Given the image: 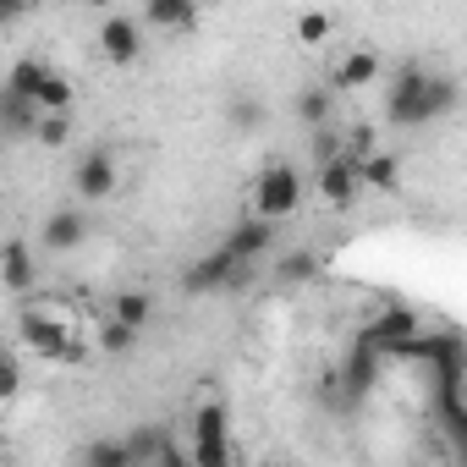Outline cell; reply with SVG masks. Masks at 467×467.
Returning a JSON list of instances; mask_svg holds the SVG:
<instances>
[{
	"instance_id": "cell-23",
	"label": "cell",
	"mask_w": 467,
	"mask_h": 467,
	"mask_svg": "<svg viewBox=\"0 0 467 467\" xmlns=\"http://www.w3.org/2000/svg\"><path fill=\"white\" fill-rule=\"evenodd\" d=\"M72 132H78V121H72V116H39L34 143H45V149H67V143H72Z\"/></svg>"
},
{
	"instance_id": "cell-22",
	"label": "cell",
	"mask_w": 467,
	"mask_h": 467,
	"mask_svg": "<svg viewBox=\"0 0 467 467\" xmlns=\"http://www.w3.org/2000/svg\"><path fill=\"white\" fill-rule=\"evenodd\" d=\"M292 34H297V45H325V39L336 34V17H330V12H297Z\"/></svg>"
},
{
	"instance_id": "cell-2",
	"label": "cell",
	"mask_w": 467,
	"mask_h": 467,
	"mask_svg": "<svg viewBox=\"0 0 467 467\" xmlns=\"http://www.w3.org/2000/svg\"><path fill=\"white\" fill-rule=\"evenodd\" d=\"M17 336H23V347H28L34 358H45V363H61V368L88 363L83 336H78L67 319H56L50 308H23V314H17Z\"/></svg>"
},
{
	"instance_id": "cell-5",
	"label": "cell",
	"mask_w": 467,
	"mask_h": 467,
	"mask_svg": "<svg viewBox=\"0 0 467 467\" xmlns=\"http://www.w3.org/2000/svg\"><path fill=\"white\" fill-rule=\"evenodd\" d=\"M116 182H121V171H116V154H110V149H88V154L78 160V171H72V192H78L83 203L116 198Z\"/></svg>"
},
{
	"instance_id": "cell-29",
	"label": "cell",
	"mask_w": 467,
	"mask_h": 467,
	"mask_svg": "<svg viewBox=\"0 0 467 467\" xmlns=\"http://www.w3.org/2000/svg\"><path fill=\"white\" fill-rule=\"evenodd\" d=\"M23 17H28L23 0H0V28H12V23H23Z\"/></svg>"
},
{
	"instance_id": "cell-6",
	"label": "cell",
	"mask_w": 467,
	"mask_h": 467,
	"mask_svg": "<svg viewBox=\"0 0 467 467\" xmlns=\"http://www.w3.org/2000/svg\"><path fill=\"white\" fill-rule=\"evenodd\" d=\"M418 330H423V319H418L412 308H379V319H374L358 341H363V347H374L379 358H396V352H401Z\"/></svg>"
},
{
	"instance_id": "cell-21",
	"label": "cell",
	"mask_w": 467,
	"mask_h": 467,
	"mask_svg": "<svg viewBox=\"0 0 467 467\" xmlns=\"http://www.w3.org/2000/svg\"><path fill=\"white\" fill-rule=\"evenodd\" d=\"M330 116H336V94H330V88H303V94H297V121H303V127L325 132Z\"/></svg>"
},
{
	"instance_id": "cell-17",
	"label": "cell",
	"mask_w": 467,
	"mask_h": 467,
	"mask_svg": "<svg viewBox=\"0 0 467 467\" xmlns=\"http://www.w3.org/2000/svg\"><path fill=\"white\" fill-rule=\"evenodd\" d=\"M72 99H78V88H72V78L50 67V78H45V88L34 94V110H39V116H72Z\"/></svg>"
},
{
	"instance_id": "cell-24",
	"label": "cell",
	"mask_w": 467,
	"mask_h": 467,
	"mask_svg": "<svg viewBox=\"0 0 467 467\" xmlns=\"http://www.w3.org/2000/svg\"><path fill=\"white\" fill-rule=\"evenodd\" d=\"M314 275H319V254L297 248V254L281 259V281H286V286H303V281H314Z\"/></svg>"
},
{
	"instance_id": "cell-15",
	"label": "cell",
	"mask_w": 467,
	"mask_h": 467,
	"mask_svg": "<svg viewBox=\"0 0 467 467\" xmlns=\"http://www.w3.org/2000/svg\"><path fill=\"white\" fill-rule=\"evenodd\" d=\"M358 182L374 187V192H396V187H401V160H396L390 149H368V154L358 160Z\"/></svg>"
},
{
	"instance_id": "cell-30",
	"label": "cell",
	"mask_w": 467,
	"mask_h": 467,
	"mask_svg": "<svg viewBox=\"0 0 467 467\" xmlns=\"http://www.w3.org/2000/svg\"><path fill=\"white\" fill-rule=\"evenodd\" d=\"M0 149H6V138H0Z\"/></svg>"
},
{
	"instance_id": "cell-3",
	"label": "cell",
	"mask_w": 467,
	"mask_h": 467,
	"mask_svg": "<svg viewBox=\"0 0 467 467\" xmlns=\"http://www.w3.org/2000/svg\"><path fill=\"white\" fill-rule=\"evenodd\" d=\"M187 462L192 467H237V440H231L225 401H198L187 429Z\"/></svg>"
},
{
	"instance_id": "cell-18",
	"label": "cell",
	"mask_w": 467,
	"mask_h": 467,
	"mask_svg": "<svg viewBox=\"0 0 467 467\" xmlns=\"http://www.w3.org/2000/svg\"><path fill=\"white\" fill-rule=\"evenodd\" d=\"M110 319L121 325V330H149V319H154V297L149 292H116V303H110Z\"/></svg>"
},
{
	"instance_id": "cell-13",
	"label": "cell",
	"mask_w": 467,
	"mask_h": 467,
	"mask_svg": "<svg viewBox=\"0 0 467 467\" xmlns=\"http://www.w3.org/2000/svg\"><path fill=\"white\" fill-rule=\"evenodd\" d=\"M379 83V56L374 50H347L330 72V94H352V88H368Z\"/></svg>"
},
{
	"instance_id": "cell-28",
	"label": "cell",
	"mask_w": 467,
	"mask_h": 467,
	"mask_svg": "<svg viewBox=\"0 0 467 467\" xmlns=\"http://www.w3.org/2000/svg\"><path fill=\"white\" fill-rule=\"evenodd\" d=\"M336 154H341V138H336V132H330V127H325V132H319V138H314V160H319V165H325V160H336Z\"/></svg>"
},
{
	"instance_id": "cell-25",
	"label": "cell",
	"mask_w": 467,
	"mask_h": 467,
	"mask_svg": "<svg viewBox=\"0 0 467 467\" xmlns=\"http://www.w3.org/2000/svg\"><path fill=\"white\" fill-rule=\"evenodd\" d=\"M17 390H23V363H17V352L0 347V407H12Z\"/></svg>"
},
{
	"instance_id": "cell-19",
	"label": "cell",
	"mask_w": 467,
	"mask_h": 467,
	"mask_svg": "<svg viewBox=\"0 0 467 467\" xmlns=\"http://www.w3.org/2000/svg\"><path fill=\"white\" fill-rule=\"evenodd\" d=\"M78 462H83V467H132V456H127L121 434H94V440H83Z\"/></svg>"
},
{
	"instance_id": "cell-20",
	"label": "cell",
	"mask_w": 467,
	"mask_h": 467,
	"mask_svg": "<svg viewBox=\"0 0 467 467\" xmlns=\"http://www.w3.org/2000/svg\"><path fill=\"white\" fill-rule=\"evenodd\" d=\"M45 78H50V67L34 61V56H23V61L6 72V94H12V99H34V94L45 88Z\"/></svg>"
},
{
	"instance_id": "cell-11",
	"label": "cell",
	"mask_w": 467,
	"mask_h": 467,
	"mask_svg": "<svg viewBox=\"0 0 467 467\" xmlns=\"http://www.w3.org/2000/svg\"><path fill=\"white\" fill-rule=\"evenodd\" d=\"M0 286H6L12 297H28V292L39 286V265H34V254H28L23 237L0 243Z\"/></svg>"
},
{
	"instance_id": "cell-16",
	"label": "cell",
	"mask_w": 467,
	"mask_h": 467,
	"mask_svg": "<svg viewBox=\"0 0 467 467\" xmlns=\"http://www.w3.org/2000/svg\"><path fill=\"white\" fill-rule=\"evenodd\" d=\"M138 23H143V28H160V34H182V28L198 23V12L187 6V0H149Z\"/></svg>"
},
{
	"instance_id": "cell-27",
	"label": "cell",
	"mask_w": 467,
	"mask_h": 467,
	"mask_svg": "<svg viewBox=\"0 0 467 467\" xmlns=\"http://www.w3.org/2000/svg\"><path fill=\"white\" fill-rule=\"evenodd\" d=\"M231 121H248V127H259V121H265V105H259V99H237V105H231Z\"/></svg>"
},
{
	"instance_id": "cell-1",
	"label": "cell",
	"mask_w": 467,
	"mask_h": 467,
	"mask_svg": "<svg viewBox=\"0 0 467 467\" xmlns=\"http://www.w3.org/2000/svg\"><path fill=\"white\" fill-rule=\"evenodd\" d=\"M451 110H456V78H440V72H423V67H407L385 94V121L390 127H434Z\"/></svg>"
},
{
	"instance_id": "cell-14",
	"label": "cell",
	"mask_w": 467,
	"mask_h": 467,
	"mask_svg": "<svg viewBox=\"0 0 467 467\" xmlns=\"http://www.w3.org/2000/svg\"><path fill=\"white\" fill-rule=\"evenodd\" d=\"M121 445H127V456H132V467H160L165 462V451L176 445L160 423H138L132 434H121Z\"/></svg>"
},
{
	"instance_id": "cell-4",
	"label": "cell",
	"mask_w": 467,
	"mask_h": 467,
	"mask_svg": "<svg viewBox=\"0 0 467 467\" xmlns=\"http://www.w3.org/2000/svg\"><path fill=\"white\" fill-rule=\"evenodd\" d=\"M297 203H303V171H297V165H286V160H270V165L254 176V198H248L254 220H265V225L292 220V214H297Z\"/></svg>"
},
{
	"instance_id": "cell-10",
	"label": "cell",
	"mask_w": 467,
	"mask_h": 467,
	"mask_svg": "<svg viewBox=\"0 0 467 467\" xmlns=\"http://www.w3.org/2000/svg\"><path fill=\"white\" fill-rule=\"evenodd\" d=\"M220 248L231 254V265H243V270H248V265H259V259L275 248V225H265V220H254V214H248V220L231 225V237H225Z\"/></svg>"
},
{
	"instance_id": "cell-12",
	"label": "cell",
	"mask_w": 467,
	"mask_h": 467,
	"mask_svg": "<svg viewBox=\"0 0 467 467\" xmlns=\"http://www.w3.org/2000/svg\"><path fill=\"white\" fill-rule=\"evenodd\" d=\"M39 243H45L50 254H78V248L88 243V220H83L78 209H56V214L45 220V231H39Z\"/></svg>"
},
{
	"instance_id": "cell-7",
	"label": "cell",
	"mask_w": 467,
	"mask_h": 467,
	"mask_svg": "<svg viewBox=\"0 0 467 467\" xmlns=\"http://www.w3.org/2000/svg\"><path fill=\"white\" fill-rule=\"evenodd\" d=\"M237 281H243V265H231V254L214 248V254H203V259L187 265L182 292H187V297H209V292H225V286H237Z\"/></svg>"
},
{
	"instance_id": "cell-26",
	"label": "cell",
	"mask_w": 467,
	"mask_h": 467,
	"mask_svg": "<svg viewBox=\"0 0 467 467\" xmlns=\"http://www.w3.org/2000/svg\"><path fill=\"white\" fill-rule=\"evenodd\" d=\"M132 341H138V336H132V330H121V325L110 319V325H105V336H99V352H110V358H127V352H132Z\"/></svg>"
},
{
	"instance_id": "cell-8",
	"label": "cell",
	"mask_w": 467,
	"mask_h": 467,
	"mask_svg": "<svg viewBox=\"0 0 467 467\" xmlns=\"http://www.w3.org/2000/svg\"><path fill=\"white\" fill-rule=\"evenodd\" d=\"M99 56H105L110 67H132V61L143 56V23L127 17V12H110V17L99 23Z\"/></svg>"
},
{
	"instance_id": "cell-9",
	"label": "cell",
	"mask_w": 467,
	"mask_h": 467,
	"mask_svg": "<svg viewBox=\"0 0 467 467\" xmlns=\"http://www.w3.org/2000/svg\"><path fill=\"white\" fill-rule=\"evenodd\" d=\"M314 192H319V203H330V209H352L358 192H363V182H358V160H352V154L325 160L319 176H314Z\"/></svg>"
}]
</instances>
